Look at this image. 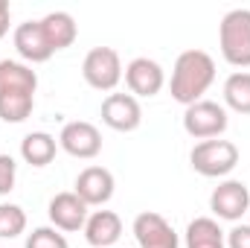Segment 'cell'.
Masks as SVG:
<instances>
[{"label": "cell", "mask_w": 250, "mask_h": 248, "mask_svg": "<svg viewBox=\"0 0 250 248\" xmlns=\"http://www.w3.org/2000/svg\"><path fill=\"white\" fill-rule=\"evenodd\" d=\"M114 173L105 170V167H84L79 175H76V184H73V193L87 204V207H102L114 198Z\"/></svg>", "instance_id": "30bf717a"}, {"label": "cell", "mask_w": 250, "mask_h": 248, "mask_svg": "<svg viewBox=\"0 0 250 248\" xmlns=\"http://www.w3.org/2000/svg\"><path fill=\"white\" fill-rule=\"evenodd\" d=\"M227 108L212 102V99H201V102H192L184 111V131L195 140H212V137H221L227 131Z\"/></svg>", "instance_id": "5b68a950"}, {"label": "cell", "mask_w": 250, "mask_h": 248, "mask_svg": "<svg viewBox=\"0 0 250 248\" xmlns=\"http://www.w3.org/2000/svg\"><path fill=\"white\" fill-rule=\"evenodd\" d=\"M209 210L215 219H224V222H236L250 210V190L245 181H236V178H224L221 184L209 193Z\"/></svg>", "instance_id": "8992f818"}, {"label": "cell", "mask_w": 250, "mask_h": 248, "mask_svg": "<svg viewBox=\"0 0 250 248\" xmlns=\"http://www.w3.org/2000/svg\"><path fill=\"white\" fill-rule=\"evenodd\" d=\"M15 181H18V164L12 155H0V196H9L15 190Z\"/></svg>", "instance_id": "603a6c76"}, {"label": "cell", "mask_w": 250, "mask_h": 248, "mask_svg": "<svg viewBox=\"0 0 250 248\" xmlns=\"http://www.w3.org/2000/svg\"><path fill=\"white\" fill-rule=\"evenodd\" d=\"M41 29H44V35H47V41H50V47L59 53V50H67V47H73V41L79 38V26H76V18L70 15V12H47L44 18H41Z\"/></svg>", "instance_id": "2e32d148"}, {"label": "cell", "mask_w": 250, "mask_h": 248, "mask_svg": "<svg viewBox=\"0 0 250 248\" xmlns=\"http://www.w3.org/2000/svg\"><path fill=\"white\" fill-rule=\"evenodd\" d=\"M123 59L114 47H93L82 62V76L93 91H114L123 82Z\"/></svg>", "instance_id": "277c9868"}, {"label": "cell", "mask_w": 250, "mask_h": 248, "mask_svg": "<svg viewBox=\"0 0 250 248\" xmlns=\"http://www.w3.org/2000/svg\"><path fill=\"white\" fill-rule=\"evenodd\" d=\"M184 243H187V248H227V234L221 231L218 219L198 216L187 225Z\"/></svg>", "instance_id": "e0dca14e"}, {"label": "cell", "mask_w": 250, "mask_h": 248, "mask_svg": "<svg viewBox=\"0 0 250 248\" xmlns=\"http://www.w3.org/2000/svg\"><path fill=\"white\" fill-rule=\"evenodd\" d=\"M102 123L114 131H137L143 123V108H140V99L131 97V94H108L102 99Z\"/></svg>", "instance_id": "4fadbf2b"}, {"label": "cell", "mask_w": 250, "mask_h": 248, "mask_svg": "<svg viewBox=\"0 0 250 248\" xmlns=\"http://www.w3.org/2000/svg\"><path fill=\"white\" fill-rule=\"evenodd\" d=\"M123 237V219L114 210H93L84 222V240L93 248H117Z\"/></svg>", "instance_id": "5bb4252c"}, {"label": "cell", "mask_w": 250, "mask_h": 248, "mask_svg": "<svg viewBox=\"0 0 250 248\" xmlns=\"http://www.w3.org/2000/svg\"><path fill=\"white\" fill-rule=\"evenodd\" d=\"M224 105L236 114H250V70H236L224 82Z\"/></svg>", "instance_id": "d6986e66"}, {"label": "cell", "mask_w": 250, "mask_h": 248, "mask_svg": "<svg viewBox=\"0 0 250 248\" xmlns=\"http://www.w3.org/2000/svg\"><path fill=\"white\" fill-rule=\"evenodd\" d=\"M12 44H15L18 56L23 59V64H29V67L41 64V62H50L53 53H56L50 47L44 29H41V21H23V24H18L15 32H12Z\"/></svg>", "instance_id": "7c38bea8"}, {"label": "cell", "mask_w": 250, "mask_h": 248, "mask_svg": "<svg viewBox=\"0 0 250 248\" xmlns=\"http://www.w3.org/2000/svg\"><path fill=\"white\" fill-rule=\"evenodd\" d=\"M47 216L53 222V228L59 231H67V234H76V231H84V222L90 216L87 204L73 193V190H64V193H56L47 204Z\"/></svg>", "instance_id": "8fae6325"}, {"label": "cell", "mask_w": 250, "mask_h": 248, "mask_svg": "<svg viewBox=\"0 0 250 248\" xmlns=\"http://www.w3.org/2000/svg\"><path fill=\"white\" fill-rule=\"evenodd\" d=\"M23 248H70V246H67V237H64L59 228L41 225V228H35V231L26 237V246Z\"/></svg>", "instance_id": "7402d4cb"}, {"label": "cell", "mask_w": 250, "mask_h": 248, "mask_svg": "<svg viewBox=\"0 0 250 248\" xmlns=\"http://www.w3.org/2000/svg\"><path fill=\"white\" fill-rule=\"evenodd\" d=\"M131 231H134V240H137L140 248H181L178 231H175L160 213H154V210L137 213Z\"/></svg>", "instance_id": "ba28073f"}, {"label": "cell", "mask_w": 250, "mask_h": 248, "mask_svg": "<svg viewBox=\"0 0 250 248\" xmlns=\"http://www.w3.org/2000/svg\"><path fill=\"white\" fill-rule=\"evenodd\" d=\"M9 21H12V6L6 0H0V38L9 35Z\"/></svg>", "instance_id": "d4e9b609"}, {"label": "cell", "mask_w": 250, "mask_h": 248, "mask_svg": "<svg viewBox=\"0 0 250 248\" xmlns=\"http://www.w3.org/2000/svg\"><path fill=\"white\" fill-rule=\"evenodd\" d=\"M59 149H64L67 155H73L79 161H90L102 152V131L87 120L64 123L62 134H59Z\"/></svg>", "instance_id": "52a82bcc"}, {"label": "cell", "mask_w": 250, "mask_h": 248, "mask_svg": "<svg viewBox=\"0 0 250 248\" xmlns=\"http://www.w3.org/2000/svg\"><path fill=\"white\" fill-rule=\"evenodd\" d=\"M218 47L224 62L250 67V9H230L218 24Z\"/></svg>", "instance_id": "7a4b0ae2"}, {"label": "cell", "mask_w": 250, "mask_h": 248, "mask_svg": "<svg viewBox=\"0 0 250 248\" xmlns=\"http://www.w3.org/2000/svg\"><path fill=\"white\" fill-rule=\"evenodd\" d=\"M38 73L23 62L0 59V94H35Z\"/></svg>", "instance_id": "9a60e30c"}, {"label": "cell", "mask_w": 250, "mask_h": 248, "mask_svg": "<svg viewBox=\"0 0 250 248\" xmlns=\"http://www.w3.org/2000/svg\"><path fill=\"white\" fill-rule=\"evenodd\" d=\"M56 152H59V140H56L50 131H29V134L21 140V158H23L29 167H35V170L53 164Z\"/></svg>", "instance_id": "ac0fdd59"}, {"label": "cell", "mask_w": 250, "mask_h": 248, "mask_svg": "<svg viewBox=\"0 0 250 248\" xmlns=\"http://www.w3.org/2000/svg\"><path fill=\"white\" fill-rule=\"evenodd\" d=\"M26 231V213L21 204L0 201V240H15Z\"/></svg>", "instance_id": "44dd1931"}, {"label": "cell", "mask_w": 250, "mask_h": 248, "mask_svg": "<svg viewBox=\"0 0 250 248\" xmlns=\"http://www.w3.org/2000/svg\"><path fill=\"white\" fill-rule=\"evenodd\" d=\"M212 82H215V62H212V56L204 53V50H184L175 59L169 91H172L175 102L192 105V102L204 99V94L209 91Z\"/></svg>", "instance_id": "6da1fadb"}, {"label": "cell", "mask_w": 250, "mask_h": 248, "mask_svg": "<svg viewBox=\"0 0 250 248\" xmlns=\"http://www.w3.org/2000/svg\"><path fill=\"white\" fill-rule=\"evenodd\" d=\"M227 248H250V225H233L227 231Z\"/></svg>", "instance_id": "cb8c5ba5"}, {"label": "cell", "mask_w": 250, "mask_h": 248, "mask_svg": "<svg viewBox=\"0 0 250 248\" xmlns=\"http://www.w3.org/2000/svg\"><path fill=\"white\" fill-rule=\"evenodd\" d=\"M125 85H128V91H131V97H157L160 91H163V85H166V73H163V67L154 62V59H148V56H137V59H131V62L125 64Z\"/></svg>", "instance_id": "9c48e42d"}, {"label": "cell", "mask_w": 250, "mask_h": 248, "mask_svg": "<svg viewBox=\"0 0 250 248\" xmlns=\"http://www.w3.org/2000/svg\"><path fill=\"white\" fill-rule=\"evenodd\" d=\"M35 108V94H0V120L23 123Z\"/></svg>", "instance_id": "ffe728a7"}, {"label": "cell", "mask_w": 250, "mask_h": 248, "mask_svg": "<svg viewBox=\"0 0 250 248\" xmlns=\"http://www.w3.org/2000/svg\"><path fill=\"white\" fill-rule=\"evenodd\" d=\"M189 164L204 178H224L239 167V146L233 140H221V137L201 140L192 146Z\"/></svg>", "instance_id": "3957f363"}]
</instances>
